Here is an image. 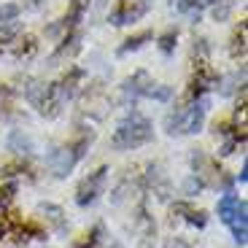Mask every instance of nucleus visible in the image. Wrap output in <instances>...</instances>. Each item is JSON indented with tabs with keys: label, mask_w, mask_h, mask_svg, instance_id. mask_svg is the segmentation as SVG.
<instances>
[{
	"label": "nucleus",
	"mask_w": 248,
	"mask_h": 248,
	"mask_svg": "<svg viewBox=\"0 0 248 248\" xmlns=\"http://www.w3.org/2000/svg\"><path fill=\"white\" fill-rule=\"evenodd\" d=\"M154 138V130H151V122L149 119L138 116H127L124 122H119V127L113 130V138H111V146L119 151H130V149H138L143 143H149Z\"/></svg>",
	"instance_id": "obj_1"
},
{
	"label": "nucleus",
	"mask_w": 248,
	"mask_h": 248,
	"mask_svg": "<svg viewBox=\"0 0 248 248\" xmlns=\"http://www.w3.org/2000/svg\"><path fill=\"white\" fill-rule=\"evenodd\" d=\"M92 132H84V135L78 138V140H73V143H68V146H62V149H57V151H51V156H49V165H51V170H54V175L57 178H65V175L70 173V170L76 168V162L84 156V151L89 149V143H92Z\"/></svg>",
	"instance_id": "obj_2"
},
{
	"label": "nucleus",
	"mask_w": 248,
	"mask_h": 248,
	"mask_svg": "<svg viewBox=\"0 0 248 248\" xmlns=\"http://www.w3.org/2000/svg\"><path fill=\"white\" fill-rule=\"evenodd\" d=\"M143 248H149V246H143Z\"/></svg>",
	"instance_id": "obj_24"
},
{
	"label": "nucleus",
	"mask_w": 248,
	"mask_h": 248,
	"mask_svg": "<svg viewBox=\"0 0 248 248\" xmlns=\"http://www.w3.org/2000/svg\"><path fill=\"white\" fill-rule=\"evenodd\" d=\"M106 173H108V168H97L94 173H89L78 184V189H76V202L81 208H87V205H92L97 200V194L103 192V184H106Z\"/></svg>",
	"instance_id": "obj_4"
},
{
	"label": "nucleus",
	"mask_w": 248,
	"mask_h": 248,
	"mask_svg": "<svg viewBox=\"0 0 248 248\" xmlns=\"http://www.w3.org/2000/svg\"><path fill=\"white\" fill-rule=\"evenodd\" d=\"M154 38V32L151 30H143V32H138V35H132V38H127L124 41V46H119V54H127V51H135V49H140L146 41H151Z\"/></svg>",
	"instance_id": "obj_11"
},
{
	"label": "nucleus",
	"mask_w": 248,
	"mask_h": 248,
	"mask_svg": "<svg viewBox=\"0 0 248 248\" xmlns=\"http://www.w3.org/2000/svg\"><path fill=\"white\" fill-rule=\"evenodd\" d=\"M230 54H232V60H240V57H246V22H240V27H237L235 35H232Z\"/></svg>",
	"instance_id": "obj_10"
},
{
	"label": "nucleus",
	"mask_w": 248,
	"mask_h": 248,
	"mask_svg": "<svg viewBox=\"0 0 248 248\" xmlns=\"http://www.w3.org/2000/svg\"><path fill=\"white\" fill-rule=\"evenodd\" d=\"M41 211H46V213H51V221H54V227H57V230H65V218H62V211H60V208H57V205H44V208H41Z\"/></svg>",
	"instance_id": "obj_17"
},
{
	"label": "nucleus",
	"mask_w": 248,
	"mask_h": 248,
	"mask_svg": "<svg viewBox=\"0 0 248 248\" xmlns=\"http://www.w3.org/2000/svg\"><path fill=\"white\" fill-rule=\"evenodd\" d=\"M8 146H11V149H16V146H19L22 151H30L32 143H30V138H22V132H14L11 140H8Z\"/></svg>",
	"instance_id": "obj_18"
},
{
	"label": "nucleus",
	"mask_w": 248,
	"mask_h": 248,
	"mask_svg": "<svg viewBox=\"0 0 248 248\" xmlns=\"http://www.w3.org/2000/svg\"><path fill=\"white\" fill-rule=\"evenodd\" d=\"M175 41H178V32H175V30H168L165 35L159 38V49L165 51V54H170V51L175 49Z\"/></svg>",
	"instance_id": "obj_16"
},
{
	"label": "nucleus",
	"mask_w": 248,
	"mask_h": 248,
	"mask_svg": "<svg viewBox=\"0 0 248 248\" xmlns=\"http://www.w3.org/2000/svg\"><path fill=\"white\" fill-rule=\"evenodd\" d=\"M202 119H205V103L197 100V103H192L189 108H181L178 113L168 116L165 127H168L170 135H178V132H200Z\"/></svg>",
	"instance_id": "obj_3"
},
{
	"label": "nucleus",
	"mask_w": 248,
	"mask_h": 248,
	"mask_svg": "<svg viewBox=\"0 0 248 248\" xmlns=\"http://www.w3.org/2000/svg\"><path fill=\"white\" fill-rule=\"evenodd\" d=\"M84 11H87V0H70V11L65 14V19H62V25H60V27L70 30V27H73L76 22H81Z\"/></svg>",
	"instance_id": "obj_9"
},
{
	"label": "nucleus",
	"mask_w": 248,
	"mask_h": 248,
	"mask_svg": "<svg viewBox=\"0 0 248 248\" xmlns=\"http://www.w3.org/2000/svg\"><path fill=\"white\" fill-rule=\"evenodd\" d=\"M143 94L146 97H151V100H170V94H173V89L170 87H165V84H149V87L143 89Z\"/></svg>",
	"instance_id": "obj_13"
},
{
	"label": "nucleus",
	"mask_w": 248,
	"mask_h": 248,
	"mask_svg": "<svg viewBox=\"0 0 248 248\" xmlns=\"http://www.w3.org/2000/svg\"><path fill=\"white\" fill-rule=\"evenodd\" d=\"M237 205H240V200H237L235 194H224V197L218 200V218H221L224 224H230L237 213Z\"/></svg>",
	"instance_id": "obj_8"
},
{
	"label": "nucleus",
	"mask_w": 248,
	"mask_h": 248,
	"mask_svg": "<svg viewBox=\"0 0 248 248\" xmlns=\"http://www.w3.org/2000/svg\"><path fill=\"white\" fill-rule=\"evenodd\" d=\"M165 248H192V246H189L184 237H170V240L165 243Z\"/></svg>",
	"instance_id": "obj_21"
},
{
	"label": "nucleus",
	"mask_w": 248,
	"mask_h": 248,
	"mask_svg": "<svg viewBox=\"0 0 248 248\" xmlns=\"http://www.w3.org/2000/svg\"><path fill=\"white\" fill-rule=\"evenodd\" d=\"M202 186H205L202 181H200L197 175H192V178H186V184H184V192H186V194H197L200 189H202Z\"/></svg>",
	"instance_id": "obj_20"
},
{
	"label": "nucleus",
	"mask_w": 248,
	"mask_h": 248,
	"mask_svg": "<svg viewBox=\"0 0 248 248\" xmlns=\"http://www.w3.org/2000/svg\"><path fill=\"white\" fill-rule=\"evenodd\" d=\"M173 213H184V218L192 224V227H197V230H202L205 224H208V213H205V211H194L192 205H186V202H175Z\"/></svg>",
	"instance_id": "obj_7"
},
{
	"label": "nucleus",
	"mask_w": 248,
	"mask_h": 248,
	"mask_svg": "<svg viewBox=\"0 0 248 248\" xmlns=\"http://www.w3.org/2000/svg\"><path fill=\"white\" fill-rule=\"evenodd\" d=\"M94 3H97V6H103V3H106V0H94Z\"/></svg>",
	"instance_id": "obj_22"
},
{
	"label": "nucleus",
	"mask_w": 248,
	"mask_h": 248,
	"mask_svg": "<svg viewBox=\"0 0 248 248\" xmlns=\"http://www.w3.org/2000/svg\"><path fill=\"white\" fill-rule=\"evenodd\" d=\"M146 11H149V0H138L135 8L130 6V0H119L116 11L111 14V19H108V22H111V25H116V27H122V25H127V22L140 19Z\"/></svg>",
	"instance_id": "obj_5"
},
{
	"label": "nucleus",
	"mask_w": 248,
	"mask_h": 248,
	"mask_svg": "<svg viewBox=\"0 0 248 248\" xmlns=\"http://www.w3.org/2000/svg\"><path fill=\"white\" fill-rule=\"evenodd\" d=\"M113 248H122V246H113Z\"/></svg>",
	"instance_id": "obj_23"
},
{
	"label": "nucleus",
	"mask_w": 248,
	"mask_h": 248,
	"mask_svg": "<svg viewBox=\"0 0 248 248\" xmlns=\"http://www.w3.org/2000/svg\"><path fill=\"white\" fill-rule=\"evenodd\" d=\"M19 173H27L25 162H11V165H3V170H0V175H19Z\"/></svg>",
	"instance_id": "obj_19"
},
{
	"label": "nucleus",
	"mask_w": 248,
	"mask_h": 248,
	"mask_svg": "<svg viewBox=\"0 0 248 248\" xmlns=\"http://www.w3.org/2000/svg\"><path fill=\"white\" fill-rule=\"evenodd\" d=\"M246 202L240 200V205H237V213H235V218L230 221V227H232V235H235V240L240 243V246H246V237H248V216H246Z\"/></svg>",
	"instance_id": "obj_6"
},
{
	"label": "nucleus",
	"mask_w": 248,
	"mask_h": 248,
	"mask_svg": "<svg viewBox=\"0 0 248 248\" xmlns=\"http://www.w3.org/2000/svg\"><path fill=\"white\" fill-rule=\"evenodd\" d=\"M19 16V6L16 3H6V6H0V25H8L14 19Z\"/></svg>",
	"instance_id": "obj_15"
},
{
	"label": "nucleus",
	"mask_w": 248,
	"mask_h": 248,
	"mask_svg": "<svg viewBox=\"0 0 248 248\" xmlns=\"http://www.w3.org/2000/svg\"><path fill=\"white\" fill-rule=\"evenodd\" d=\"M103 240V224H97L89 235H84V240H78L73 248H97V243Z\"/></svg>",
	"instance_id": "obj_12"
},
{
	"label": "nucleus",
	"mask_w": 248,
	"mask_h": 248,
	"mask_svg": "<svg viewBox=\"0 0 248 248\" xmlns=\"http://www.w3.org/2000/svg\"><path fill=\"white\" fill-rule=\"evenodd\" d=\"M14 194H16V184H6V186H0V213H6V208L11 205Z\"/></svg>",
	"instance_id": "obj_14"
}]
</instances>
